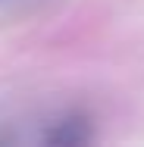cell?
<instances>
[{"label": "cell", "mask_w": 144, "mask_h": 147, "mask_svg": "<svg viewBox=\"0 0 144 147\" xmlns=\"http://www.w3.org/2000/svg\"><path fill=\"white\" fill-rule=\"evenodd\" d=\"M38 3H44V0H0V13H22Z\"/></svg>", "instance_id": "cell-2"}, {"label": "cell", "mask_w": 144, "mask_h": 147, "mask_svg": "<svg viewBox=\"0 0 144 147\" xmlns=\"http://www.w3.org/2000/svg\"><path fill=\"white\" fill-rule=\"evenodd\" d=\"M100 138L97 116L85 107H63L50 110L31 122L28 141H38L44 147H85Z\"/></svg>", "instance_id": "cell-1"}]
</instances>
